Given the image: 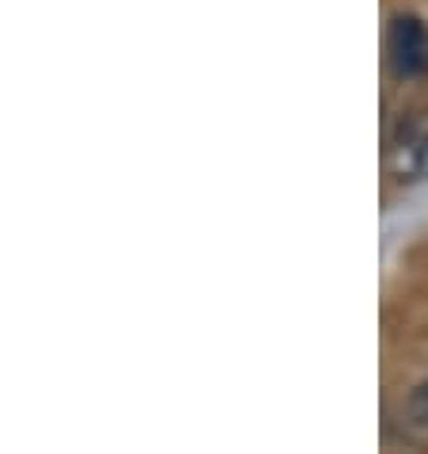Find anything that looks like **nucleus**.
Returning a JSON list of instances; mask_svg holds the SVG:
<instances>
[{
    "instance_id": "nucleus-1",
    "label": "nucleus",
    "mask_w": 428,
    "mask_h": 454,
    "mask_svg": "<svg viewBox=\"0 0 428 454\" xmlns=\"http://www.w3.org/2000/svg\"><path fill=\"white\" fill-rule=\"evenodd\" d=\"M390 69H394L398 81H413L428 73V27L417 16H398L390 23Z\"/></svg>"
},
{
    "instance_id": "nucleus-2",
    "label": "nucleus",
    "mask_w": 428,
    "mask_h": 454,
    "mask_svg": "<svg viewBox=\"0 0 428 454\" xmlns=\"http://www.w3.org/2000/svg\"><path fill=\"white\" fill-rule=\"evenodd\" d=\"M394 176L398 180H424L428 176V122L401 126V137L394 142Z\"/></svg>"
},
{
    "instance_id": "nucleus-3",
    "label": "nucleus",
    "mask_w": 428,
    "mask_h": 454,
    "mask_svg": "<svg viewBox=\"0 0 428 454\" xmlns=\"http://www.w3.org/2000/svg\"><path fill=\"white\" fill-rule=\"evenodd\" d=\"M409 409H413V416H417V424L428 427V382L417 386V394L409 397Z\"/></svg>"
}]
</instances>
